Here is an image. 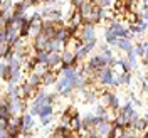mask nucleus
<instances>
[{
  "label": "nucleus",
  "instance_id": "nucleus-1",
  "mask_svg": "<svg viewBox=\"0 0 148 138\" xmlns=\"http://www.w3.org/2000/svg\"><path fill=\"white\" fill-rule=\"evenodd\" d=\"M103 104H104L106 108H110V110L116 111V113L120 110V100H118V96H116L114 93H111V91L103 93Z\"/></svg>",
  "mask_w": 148,
  "mask_h": 138
},
{
  "label": "nucleus",
  "instance_id": "nucleus-2",
  "mask_svg": "<svg viewBox=\"0 0 148 138\" xmlns=\"http://www.w3.org/2000/svg\"><path fill=\"white\" fill-rule=\"evenodd\" d=\"M113 126H114V123L113 121H110V120H103L98 126H94V133L98 135L99 138H104V137H108L111 133V130H113Z\"/></svg>",
  "mask_w": 148,
  "mask_h": 138
},
{
  "label": "nucleus",
  "instance_id": "nucleus-3",
  "mask_svg": "<svg viewBox=\"0 0 148 138\" xmlns=\"http://www.w3.org/2000/svg\"><path fill=\"white\" fill-rule=\"evenodd\" d=\"M47 42H49V37L44 34V32H39L37 36H34V49H36V52L37 51H46V47H47Z\"/></svg>",
  "mask_w": 148,
  "mask_h": 138
},
{
  "label": "nucleus",
  "instance_id": "nucleus-4",
  "mask_svg": "<svg viewBox=\"0 0 148 138\" xmlns=\"http://www.w3.org/2000/svg\"><path fill=\"white\" fill-rule=\"evenodd\" d=\"M76 56H74L73 51H69V49H66L64 52L61 54V62H62V66H74L76 64Z\"/></svg>",
  "mask_w": 148,
  "mask_h": 138
},
{
  "label": "nucleus",
  "instance_id": "nucleus-5",
  "mask_svg": "<svg viewBox=\"0 0 148 138\" xmlns=\"http://www.w3.org/2000/svg\"><path fill=\"white\" fill-rule=\"evenodd\" d=\"M57 64H61V52H49V59H47V67L52 69Z\"/></svg>",
  "mask_w": 148,
  "mask_h": 138
},
{
  "label": "nucleus",
  "instance_id": "nucleus-6",
  "mask_svg": "<svg viewBox=\"0 0 148 138\" xmlns=\"http://www.w3.org/2000/svg\"><path fill=\"white\" fill-rule=\"evenodd\" d=\"M61 49H62V44H61L57 39H49L47 47H46L47 52H61Z\"/></svg>",
  "mask_w": 148,
  "mask_h": 138
},
{
  "label": "nucleus",
  "instance_id": "nucleus-7",
  "mask_svg": "<svg viewBox=\"0 0 148 138\" xmlns=\"http://www.w3.org/2000/svg\"><path fill=\"white\" fill-rule=\"evenodd\" d=\"M116 46L120 47L121 51H126V52H128V51H131V49H133V42H131V41H130V39H116Z\"/></svg>",
  "mask_w": 148,
  "mask_h": 138
},
{
  "label": "nucleus",
  "instance_id": "nucleus-8",
  "mask_svg": "<svg viewBox=\"0 0 148 138\" xmlns=\"http://www.w3.org/2000/svg\"><path fill=\"white\" fill-rule=\"evenodd\" d=\"M54 113V106L52 104H40L39 106V116H51Z\"/></svg>",
  "mask_w": 148,
  "mask_h": 138
},
{
  "label": "nucleus",
  "instance_id": "nucleus-9",
  "mask_svg": "<svg viewBox=\"0 0 148 138\" xmlns=\"http://www.w3.org/2000/svg\"><path fill=\"white\" fill-rule=\"evenodd\" d=\"M10 78V67L7 62H0V79L3 81H9Z\"/></svg>",
  "mask_w": 148,
  "mask_h": 138
},
{
  "label": "nucleus",
  "instance_id": "nucleus-10",
  "mask_svg": "<svg viewBox=\"0 0 148 138\" xmlns=\"http://www.w3.org/2000/svg\"><path fill=\"white\" fill-rule=\"evenodd\" d=\"M40 104H49V100H47L46 93H39L37 98L34 100V103H32V106H40Z\"/></svg>",
  "mask_w": 148,
  "mask_h": 138
},
{
  "label": "nucleus",
  "instance_id": "nucleus-11",
  "mask_svg": "<svg viewBox=\"0 0 148 138\" xmlns=\"http://www.w3.org/2000/svg\"><path fill=\"white\" fill-rule=\"evenodd\" d=\"M29 9V3L24 0V2H18L14 5V12L12 14H25V10Z\"/></svg>",
  "mask_w": 148,
  "mask_h": 138
},
{
  "label": "nucleus",
  "instance_id": "nucleus-12",
  "mask_svg": "<svg viewBox=\"0 0 148 138\" xmlns=\"http://www.w3.org/2000/svg\"><path fill=\"white\" fill-rule=\"evenodd\" d=\"M27 81H29L30 84H34V86H39V84H42V76H40L39 73H36V71H34V73L29 76Z\"/></svg>",
  "mask_w": 148,
  "mask_h": 138
},
{
  "label": "nucleus",
  "instance_id": "nucleus-13",
  "mask_svg": "<svg viewBox=\"0 0 148 138\" xmlns=\"http://www.w3.org/2000/svg\"><path fill=\"white\" fill-rule=\"evenodd\" d=\"M71 84H69V81L66 79V78H61L59 81H56V91L57 93H61L62 89H66V88H69Z\"/></svg>",
  "mask_w": 148,
  "mask_h": 138
},
{
  "label": "nucleus",
  "instance_id": "nucleus-14",
  "mask_svg": "<svg viewBox=\"0 0 148 138\" xmlns=\"http://www.w3.org/2000/svg\"><path fill=\"white\" fill-rule=\"evenodd\" d=\"M126 62L130 64V67L133 69V67H136V54H135V51L131 49V51H128V57H126Z\"/></svg>",
  "mask_w": 148,
  "mask_h": 138
},
{
  "label": "nucleus",
  "instance_id": "nucleus-15",
  "mask_svg": "<svg viewBox=\"0 0 148 138\" xmlns=\"http://www.w3.org/2000/svg\"><path fill=\"white\" fill-rule=\"evenodd\" d=\"M12 7H14V2H12V0H2V5H0V14H7Z\"/></svg>",
  "mask_w": 148,
  "mask_h": 138
},
{
  "label": "nucleus",
  "instance_id": "nucleus-16",
  "mask_svg": "<svg viewBox=\"0 0 148 138\" xmlns=\"http://www.w3.org/2000/svg\"><path fill=\"white\" fill-rule=\"evenodd\" d=\"M104 37H106V44H108V46H113V44H116V39H118V37L113 36V34H111L108 29H106V32H104Z\"/></svg>",
  "mask_w": 148,
  "mask_h": 138
},
{
  "label": "nucleus",
  "instance_id": "nucleus-17",
  "mask_svg": "<svg viewBox=\"0 0 148 138\" xmlns=\"http://www.w3.org/2000/svg\"><path fill=\"white\" fill-rule=\"evenodd\" d=\"M130 81H131V73H123L118 78V83L120 84H130Z\"/></svg>",
  "mask_w": 148,
  "mask_h": 138
},
{
  "label": "nucleus",
  "instance_id": "nucleus-18",
  "mask_svg": "<svg viewBox=\"0 0 148 138\" xmlns=\"http://www.w3.org/2000/svg\"><path fill=\"white\" fill-rule=\"evenodd\" d=\"M116 64L121 67V71L123 73H131V67H130V64L125 61V59H120V61H116Z\"/></svg>",
  "mask_w": 148,
  "mask_h": 138
},
{
  "label": "nucleus",
  "instance_id": "nucleus-19",
  "mask_svg": "<svg viewBox=\"0 0 148 138\" xmlns=\"http://www.w3.org/2000/svg\"><path fill=\"white\" fill-rule=\"evenodd\" d=\"M51 120H52V115H51V116H42V118H40V125H42V126H49V125H51Z\"/></svg>",
  "mask_w": 148,
  "mask_h": 138
},
{
  "label": "nucleus",
  "instance_id": "nucleus-20",
  "mask_svg": "<svg viewBox=\"0 0 148 138\" xmlns=\"http://www.w3.org/2000/svg\"><path fill=\"white\" fill-rule=\"evenodd\" d=\"M110 3H111V0H99L96 5H98L99 9H106V7H110Z\"/></svg>",
  "mask_w": 148,
  "mask_h": 138
},
{
  "label": "nucleus",
  "instance_id": "nucleus-21",
  "mask_svg": "<svg viewBox=\"0 0 148 138\" xmlns=\"http://www.w3.org/2000/svg\"><path fill=\"white\" fill-rule=\"evenodd\" d=\"M0 138H10L9 130L7 128H0Z\"/></svg>",
  "mask_w": 148,
  "mask_h": 138
},
{
  "label": "nucleus",
  "instance_id": "nucleus-22",
  "mask_svg": "<svg viewBox=\"0 0 148 138\" xmlns=\"http://www.w3.org/2000/svg\"><path fill=\"white\" fill-rule=\"evenodd\" d=\"M25 2H27L29 5H37V3H40L42 0H25Z\"/></svg>",
  "mask_w": 148,
  "mask_h": 138
},
{
  "label": "nucleus",
  "instance_id": "nucleus-23",
  "mask_svg": "<svg viewBox=\"0 0 148 138\" xmlns=\"http://www.w3.org/2000/svg\"><path fill=\"white\" fill-rule=\"evenodd\" d=\"M42 2H44V3H47V5H52V3H56V2H57V0H42Z\"/></svg>",
  "mask_w": 148,
  "mask_h": 138
},
{
  "label": "nucleus",
  "instance_id": "nucleus-24",
  "mask_svg": "<svg viewBox=\"0 0 148 138\" xmlns=\"http://www.w3.org/2000/svg\"><path fill=\"white\" fill-rule=\"evenodd\" d=\"M49 138H62V137H61V135H57V133H54V131H52V135H51Z\"/></svg>",
  "mask_w": 148,
  "mask_h": 138
},
{
  "label": "nucleus",
  "instance_id": "nucleus-25",
  "mask_svg": "<svg viewBox=\"0 0 148 138\" xmlns=\"http://www.w3.org/2000/svg\"><path fill=\"white\" fill-rule=\"evenodd\" d=\"M104 138H113V137H111V135H108V137H104Z\"/></svg>",
  "mask_w": 148,
  "mask_h": 138
},
{
  "label": "nucleus",
  "instance_id": "nucleus-26",
  "mask_svg": "<svg viewBox=\"0 0 148 138\" xmlns=\"http://www.w3.org/2000/svg\"><path fill=\"white\" fill-rule=\"evenodd\" d=\"M130 2H138V0H130Z\"/></svg>",
  "mask_w": 148,
  "mask_h": 138
}]
</instances>
